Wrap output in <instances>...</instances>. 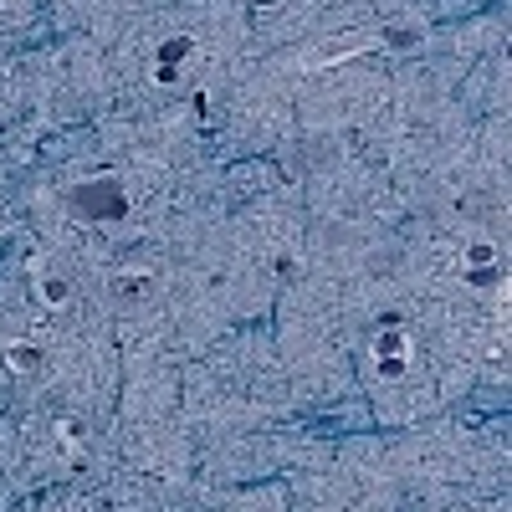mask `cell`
<instances>
[{"instance_id":"6da1fadb","label":"cell","mask_w":512,"mask_h":512,"mask_svg":"<svg viewBox=\"0 0 512 512\" xmlns=\"http://www.w3.org/2000/svg\"><path fill=\"white\" fill-rule=\"evenodd\" d=\"M113 297L118 303H144V297H154V272H118L113 277Z\"/></svg>"},{"instance_id":"7a4b0ae2","label":"cell","mask_w":512,"mask_h":512,"mask_svg":"<svg viewBox=\"0 0 512 512\" xmlns=\"http://www.w3.org/2000/svg\"><path fill=\"white\" fill-rule=\"evenodd\" d=\"M41 303H47L52 313L67 308V303H72V282H67V277H41Z\"/></svg>"},{"instance_id":"3957f363","label":"cell","mask_w":512,"mask_h":512,"mask_svg":"<svg viewBox=\"0 0 512 512\" xmlns=\"http://www.w3.org/2000/svg\"><path fill=\"white\" fill-rule=\"evenodd\" d=\"M6 359H11L16 369H36V359H41V354H36V349H11Z\"/></svg>"}]
</instances>
